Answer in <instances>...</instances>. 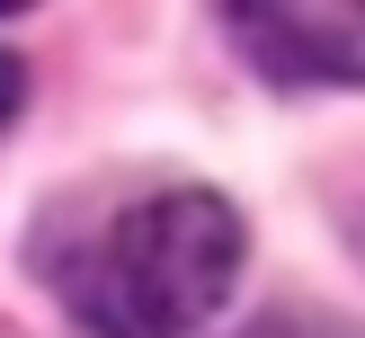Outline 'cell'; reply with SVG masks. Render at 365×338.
Segmentation results:
<instances>
[{
	"mask_svg": "<svg viewBox=\"0 0 365 338\" xmlns=\"http://www.w3.org/2000/svg\"><path fill=\"white\" fill-rule=\"evenodd\" d=\"M18 98H27V71H18V53H0V125L18 116Z\"/></svg>",
	"mask_w": 365,
	"mask_h": 338,
	"instance_id": "3957f363",
	"label": "cell"
},
{
	"mask_svg": "<svg viewBox=\"0 0 365 338\" xmlns=\"http://www.w3.org/2000/svg\"><path fill=\"white\" fill-rule=\"evenodd\" d=\"M241 213L214 187H160L125 205L81 267H63V302L98 338H187L223 312L241 276Z\"/></svg>",
	"mask_w": 365,
	"mask_h": 338,
	"instance_id": "6da1fadb",
	"label": "cell"
},
{
	"mask_svg": "<svg viewBox=\"0 0 365 338\" xmlns=\"http://www.w3.org/2000/svg\"><path fill=\"white\" fill-rule=\"evenodd\" d=\"M232 45L285 89H339L365 80V0H241L223 9Z\"/></svg>",
	"mask_w": 365,
	"mask_h": 338,
	"instance_id": "7a4b0ae2",
	"label": "cell"
}]
</instances>
